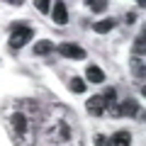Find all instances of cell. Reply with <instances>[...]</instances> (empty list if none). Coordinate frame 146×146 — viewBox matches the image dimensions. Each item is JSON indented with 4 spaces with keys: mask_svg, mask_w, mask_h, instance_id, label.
Segmentation results:
<instances>
[{
    "mask_svg": "<svg viewBox=\"0 0 146 146\" xmlns=\"http://www.w3.org/2000/svg\"><path fill=\"white\" fill-rule=\"evenodd\" d=\"M3 122L12 146H36V134L42 124V105L32 98L7 100L3 107Z\"/></svg>",
    "mask_w": 146,
    "mask_h": 146,
    "instance_id": "obj_1",
    "label": "cell"
},
{
    "mask_svg": "<svg viewBox=\"0 0 146 146\" xmlns=\"http://www.w3.org/2000/svg\"><path fill=\"white\" fill-rule=\"evenodd\" d=\"M42 136L51 146H83V131L66 105H49L42 110Z\"/></svg>",
    "mask_w": 146,
    "mask_h": 146,
    "instance_id": "obj_2",
    "label": "cell"
},
{
    "mask_svg": "<svg viewBox=\"0 0 146 146\" xmlns=\"http://www.w3.org/2000/svg\"><path fill=\"white\" fill-rule=\"evenodd\" d=\"M32 34H34V32H32L29 27H12V34H10V39H7V46H10L12 51H17V49H22L32 39Z\"/></svg>",
    "mask_w": 146,
    "mask_h": 146,
    "instance_id": "obj_3",
    "label": "cell"
},
{
    "mask_svg": "<svg viewBox=\"0 0 146 146\" xmlns=\"http://www.w3.org/2000/svg\"><path fill=\"white\" fill-rule=\"evenodd\" d=\"M58 54H61V56H66V58H76V61L85 58V49H80L78 44H71V42L58 44Z\"/></svg>",
    "mask_w": 146,
    "mask_h": 146,
    "instance_id": "obj_4",
    "label": "cell"
},
{
    "mask_svg": "<svg viewBox=\"0 0 146 146\" xmlns=\"http://www.w3.org/2000/svg\"><path fill=\"white\" fill-rule=\"evenodd\" d=\"M105 100H102V95H93V98H88V102H85V110H88V115H93V117H102L105 115Z\"/></svg>",
    "mask_w": 146,
    "mask_h": 146,
    "instance_id": "obj_5",
    "label": "cell"
},
{
    "mask_svg": "<svg viewBox=\"0 0 146 146\" xmlns=\"http://www.w3.org/2000/svg\"><path fill=\"white\" fill-rule=\"evenodd\" d=\"M119 115L122 117H136V115H141V105L136 100H124L119 105Z\"/></svg>",
    "mask_w": 146,
    "mask_h": 146,
    "instance_id": "obj_6",
    "label": "cell"
},
{
    "mask_svg": "<svg viewBox=\"0 0 146 146\" xmlns=\"http://www.w3.org/2000/svg\"><path fill=\"white\" fill-rule=\"evenodd\" d=\"M51 17L56 25H66L68 22V10H66V3H54L51 5Z\"/></svg>",
    "mask_w": 146,
    "mask_h": 146,
    "instance_id": "obj_7",
    "label": "cell"
},
{
    "mask_svg": "<svg viewBox=\"0 0 146 146\" xmlns=\"http://www.w3.org/2000/svg\"><path fill=\"white\" fill-rule=\"evenodd\" d=\"M107 146H131V134L129 131H115V134L107 139Z\"/></svg>",
    "mask_w": 146,
    "mask_h": 146,
    "instance_id": "obj_8",
    "label": "cell"
},
{
    "mask_svg": "<svg viewBox=\"0 0 146 146\" xmlns=\"http://www.w3.org/2000/svg\"><path fill=\"white\" fill-rule=\"evenodd\" d=\"M85 80H88V83H102L105 80V73H102V68H98V66H88L85 68Z\"/></svg>",
    "mask_w": 146,
    "mask_h": 146,
    "instance_id": "obj_9",
    "label": "cell"
},
{
    "mask_svg": "<svg viewBox=\"0 0 146 146\" xmlns=\"http://www.w3.org/2000/svg\"><path fill=\"white\" fill-rule=\"evenodd\" d=\"M117 27V20L115 17H107V20H100V22H95L93 25V29L98 32V34H107L110 29H115Z\"/></svg>",
    "mask_w": 146,
    "mask_h": 146,
    "instance_id": "obj_10",
    "label": "cell"
},
{
    "mask_svg": "<svg viewBox=\"0 0 146 146\" xmlns=\"http://www.w3.org/2000/svg\"><path fill=\"white\" fill-rule=\"evenodd\" d=\"M68 88H71V93H76V95H80V93H85V78H71V83H68Z\"/></svg>",
    "mask_w": 146,
    "mask_h": 146,
    "instance_id": "obj_11",
    "label": "cell"
},
{
    "mask_svg": "<svg viewBox=\"0 0 146 146\" xmlns=\"http://www.w3.org/2000/svg\"><path fill=\"white\" fill-rule=\"evenodd\" d=\"M51 49H54V44L49 42V39H42V42H36V44H34V54H42V56H46Z\"/></svg>",
    "mask_w": 146,
    "mask_h": 146,
    "instance_id": "obj_12",
    "label": "cell"
},
{
    "mask_svg": "<svg viewBox=\"0 0 146 146\" xmlns=\"http://www.w3.org/2000/svg\"><path fill=\"white\" fill-rule=\"evenodd\" d=\"M131 68H134V76H139V80H144V58L131 56Z\"/></svg>",
    "mask_w": 146,
    "mask_h": 146,
    "instance_id": "obj_13",
    "label": "cell"
},
{
    "mask_svg": "<svg viewBox=\"0 0 146 146\" xmlns=\"http://www.w3.org/2000/svg\"><path fill=\"white\" fill-rule=\"evenodd\" d=\"M88 7L93 12H105L107 10V0H88Z\"/></svg>",
    "mask_w": 146,
    "mask_h": 146,
    "instance_id": "obj_14",
    "label": "cell"
},
{
    "mask_svg": "<svg viewBox=\"0 0 146 146\" xmlns=\"http://www.w3.org/2000/svg\"><path fill=\"white\" fill-rule=\"evenodd\" d=\"M105 115H110V117H122V115H119V105H117V100L105 105Z\"/></svg>",
    "mask_w": 146,
    "mask_h": 146,
    "instance_id": "obj_15",
    "label": "cell"
},
{
    "mask_svg": "<svg viewBox=\"0 0 146 146\" xmlns=\"http://www.w3.org/2000/svg\"><path fill=\"white\" fill-rule=\"evenodd\" d=\"M144 42H146V36L139 34V39H136V44H134V56H139V58H144Z\"/></svg>",
    "mask_w": 146,
    "mask_h": 146,
    "instance_id": "obj_16",
    "label": "cell"
},
{
    "mask_svg": "<svg viewBox=\"0 0 146 146\" xmlns=\"http://www.w3.org/2000/svg\"><path fill=\"white\" fill-rule=\"evenodd\" d=\"M102 100L105 102H115L117 100V88H105L102 90Z\"/></svg>",
    "mask_w": 146,
    "mask_h": 146,
    "instance_id": "obj_17",
    "label": "cell"
},
{
    "mask_svg": "<svg viewBox=\"0 0 146 146\" xmlns=\"http://www.w3.org/2000/svg\"><path fill=\"white\" fill-rule=\"evenodd\" d=\"M34 7H36L39 12H42V15L51 12V3H49V0H36V3H34Z\"/></svg>",
    "mask_w": 146,
    "mask_h": 146,
    "instance_id": "obj_18",
    "label": "cell"
},
{
    "mask_svg": "<svg viewBox=\"0 0 146 146\" xmlns=\"http://www.w3.org/2000/svg\"><path fill=\"white\" fill-rule=\"evenodd\" d=\"M95 146H107V136H105V134H95Z\"/></svg>",
    "mask_w": 146,
    "mask_h": 146,
    "instance_id": "obj_19",
    "label": "cell"
},
{
    "mask_svg": "<svg viewBox=\"0 0 146 146\" xmlns=\"http://www.w3.org/2000/svg\"><path fill=\"white\" fill-rule=\"evenodd\" d=\"M124 22H127V25H134V22H136V12H127Z\"/></svg>",
    "mask_w": 146,
    "mask_h": 146,
    "instance_id": "obj_20",
    "label": "cell"
}]
</instances>
